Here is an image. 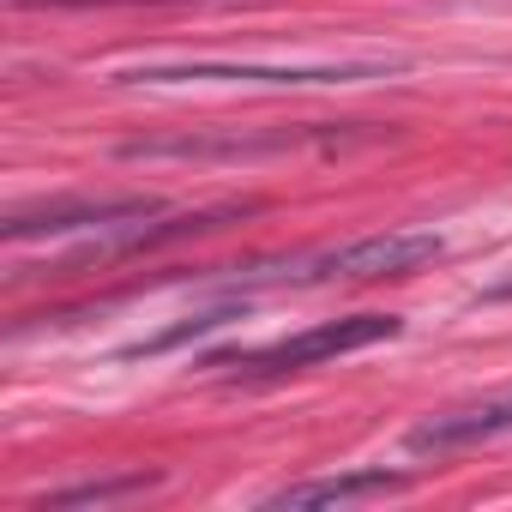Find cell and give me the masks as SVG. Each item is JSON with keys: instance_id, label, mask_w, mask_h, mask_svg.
<instances>
[{"instance_id": "obj_1", "label": "cell", "mask_w": 512, "mask_h": 512, "mask_svg": "<svg viewBox=\"0 0 512 512\" xmlns=\"http://www.w3.org/2000/svg\"><path fill=\"white\" fill-rule=\"evenodd\" d=\"M446 253V241L434 229H380V235H356L344 247H320V253H296V260H260L241 266V278H229V290H260V284H386V278H410L422 266H434Z\"/></svg>"}, {"instance_id": "obj_2", "label": "cell", "mask_w": 512, "mask_h": 512, "mask_svg": "<svg viewBox=\"0 0 512 512\" xmlns=\"http://www.w3.org/2000/svg\"><path fill=\"white\" fill-rule=\"evenodd\" d=\"M404 61H145L121 67L115 85H266V91H308V85H368L392 79Z\"/></svg>"}, {"instance_id": "obj_3", "label": "cell", "mask_w": 512, "mask_h": 512, "mask_svg": "<svg viewBox=\"0 0 512 512\" xmlns=\"http://www.w3.org/2000/svg\"><path fill=\"white\" fill-rule=\"evenodd\" d=\"M404 320L398 314H350V320H326V326H308L284 344H266L253 356H229L217 368H235L241 380H284V374H302V368H320L332 356H350V350H368V344H386L398 338Z\"/></svg>"}, {"instance_id": "obj_4", "label": "cell", "mask_w": 512, "mask_h": 512, "mask_svg": "<svg viewBox=\"0 0 512 512\" xmlns=\"http://www.w3.org/2000/svg\"><path fill=\"white\" fill-rule=\"evenodd\" d=\"M145 217H163V199L151 193H61V199H37V205H19L7 211L0 235L7 241H43V235H109V229H127V223H145Z\"/></svg>"}, {"instance_id": "obj_5", "label": "cell", "mask_w": 512, "mask_h": 512, "mask_svg": "<svg viewBox=\"0 0 512 512\" xmlns=\"http://www.w3.org/2000/svg\"><path fill=\"white\" fill-rule=\"evenodd\" d=\"M500 434H512V392L482 398V404H458V410H440V416L416 422L410 446L416 452H458V446H482V440H500Z\"/></svg>"}, {"instance_id": "obj_6", "label": "cell", "mask_w": 512, "mask_h": 512, "mask_svg": "<svg viewBox=\"0 0 512 512\" xmlns=\"http://www.w3.org/2000/svg\"><path fill=\"white\" fill-rule=\"evenodd\" d=\"M404 482H410V476L368 464V470H344V476H308V482H290V488H278L266 506H284V512H308V506H356V500L398 494Z\"/></svg>"}, {"instance_id": "obj_7", "label": "cell", "mask_w": 512, "mask_h": 512, "mask_svg": "<svg viewBox=\"0 0 512 512\" xmlns=\"http://www.w3.org/2000/svg\"><path fill=\"white\" fill-rule=\"evenodd\" d=\"M157 476H145V470H133V476H109V482H79V488H61V494H43L37 506L49 512H61V506H103V500H121V494H145Z\"/></svg>"}, {"instance_id": "obj_8", "label": "cell", "mask_w": 512, "mask_h": 512, "mask_svg": "<svg viewBox=\"0 0 512 512\" xmlns=\"http://www.w3.org/2000/svg\"><path fill=\"white\" fill-rule=\"evenodd\" d=\"M488 302H512V278H500V284H488Z\"/></svg>"}]
</instances>
